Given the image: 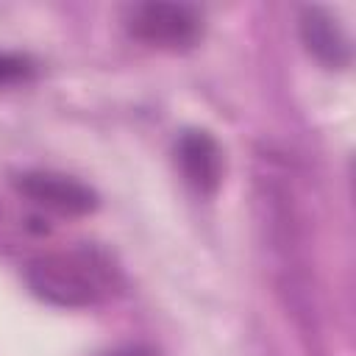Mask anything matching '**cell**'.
<instances>
[{"mask_svg": "<svg viewBox=\"0 0 356 356\" xmlns=\"http://www.w3.org/2000/svg\"><path fill=\"white\" fill-rule=\"evenodd\" d=\"M25 281L44 303L61 309H86L111 295L117 273L103 253L81 248L36 256L25 267Z\"/></svg>", "mask_w": 356, "mask_h": 356, "instance_id": "6da1fadb", "label": "cell"}, {"mask_svg": "<svg viewBox=\"0 0 356 356\" xmlns=\"http://www.w3.org/2000/svg\"><path fill=\"white\" fill-rule=\"evenodd\" d=\"M128 33L150 47L184 50L200 36V17L184 3H139L128 11Z\"/></svg>", "mask_w": 356, "mask_h": 356, "instance_id": "7a4b0ae2", "label": "cell"}, {"mask_svg": "<svg viewBox=\"0 0 356 356\" xmlns=\"http://www.w3.org/2000/svg\"><path fill=\"white\" fill-rule=\"evenodd\" d=\"M17 189L58 214H89L97 206V195L86 184L58 172H22L17 178Z\"/></svg>", "mask_w": 356, "mask_h": 356, "instance_id": "3957f363", "label": "cell"}, {"mask_svg": "<svg viewBox=\"0 0 356 356\" xmlns=\"http://www.w3.org/2000/svg\"><path fill=\"white\" fill-rule=\"evenodd\" d=\"M175 161L184 181L197 195H211L222 178V150L206 131H184L175 145Z\"/></svg>", "mask_w": 356, "mask_h": 356, "instance_id": "277c9868", "label": "cell"}, {"mask_svg": "<svg viewBox=\"0 0 356 356\" xmlns=\"http://www.w3.org/2000/svg\"><path fill=\"white\" fill-rule=\"evenodd\" d=\"M300 39L306 50L328 70H342L350 64V42L325 8L320 6H306L300 11Z\"/></svg>", "mask_w": 356, "mask_h": 356, "instance_id": "5b68a950", "label": "cell"}, {"mask_svg": "<svg viewBox=\"0 0 356 356\" xmlns=\"http://www.w3.org/2000/svg\"><path fill=\"white\" fill-rule=\"evenodd\" d=\"M31 75V61L22 56H11V53H0V86L17 83L22 78Z\"/></svg>", "mask_w": 356, "mask_h": 356, "instance_id": "8992f818", "label": "cell"}, {"mask_svg": "<svg viewBox=\"0 0 356 356\" xmlns=\"http://www.w3.org/2000/svg\"><path fill=\"white\" fill-rule=\"evenodd\" d=\"M106 356H159V350L150 345H122V348L108 350Z\"/></svg>", "mask_w": 356, "mask_h": 356, "instance_id": "52a82bcc", "label": "cell"}]
</instances>
